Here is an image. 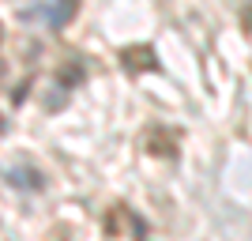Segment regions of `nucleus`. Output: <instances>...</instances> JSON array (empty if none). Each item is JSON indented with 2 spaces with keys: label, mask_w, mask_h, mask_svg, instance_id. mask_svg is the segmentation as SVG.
Masks as SVG:
<instances>
[{
  "label": "nucleus",
  "mask_w": 252,
  "mask_h": 241,
  "mask_svg": "<svg viewBox=\"0 0 252 241\" xmlns=\"http://www.w3.org/2000/svg\"><path fill=\"white\" fill-rule=\"evenodd\" d=\"M143 143H147L151 151H155V155H173V151H177V136H166L162 128L147 132V136H143Z\"/></svg>",
  "instance_id": "nucleus-1"
},
{
  "label": "nucleus",
  "mask_w": 252,
  "mask_h": 241,
  "mask_svg": "<svg viewBox=\"0 0 252 241\" xmlns=\"http://www.w3.org/2000/svg\"><path fill=\"white\" fill-rule=\"evenodd\" d=\"M245 27H249V31H252V4H249V8H245Z\"/></svg>",
  "instance_id": "nucleus-2"
},
{
  "label": "nucleus",
  "mask_w": 252,
  "mask_h": 241,
  "mask_svg": "<svg viewBox=\"0 0 252 241\" xmlns=\"http://www.w3.org/2000/svg\"><path fill=\"white\" fill-rule=\"evenodd\" d=\"M4 128H8V125H4V117H0V136H4Z\"/></svg>",
  "instance_id": "nucleus-3"
},
{
  "label": "nucleus",
  "mask_w": 252,
  "mask_h": 241,
  "mask_svg": "<svg viewBox=\"0 0 252 241\" xmlns=\"http://www.w3.org/2000/svg\"><path fill=\"white\" fill-rule=\"evenodd\" d=\"M0 38H4V27H0Z\"/></svg>",
  "instance_id": "nucleus-4"
}]
</instances>
